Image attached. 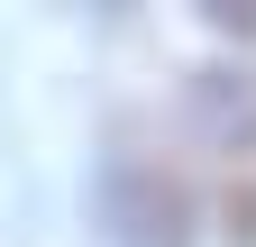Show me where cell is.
I'll use <instances>...</instances> for the list:
<instances>
[{
    "mask_svg": "<svg viewBox=\"0 0 256 247\" xmlns=\"http://www.w3.org/2000/svg\"><path fill=\"white\" fill-rule=\"evenodd\" d=\"M192 138L229 174V220L238 238H256V74H192Z\"/></svg>",
    "mask_w": 256,
    "mask_h": 247,
    "instance_id": "1",
    "label": "cell"
},
{
    "mask_svg": "<svg viewBox=\"0 0 256 247\" xmlns=\"http://www.w3.org/2000/svg\"><path fill=\"white\" fill-rule=\"evenodd\" d=\"M210 28H229V37H256V0H220Z\"/></svg>",
    "mask_w": 256,
    "mask_h": 247,
    "instance_id": "2",
    "label": "cell"
}]
</instances>
